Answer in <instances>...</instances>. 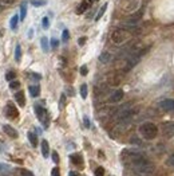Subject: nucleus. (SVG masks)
Instances as JSON below:
<instances>
[{
	"mask_svg": "<svg viewBox=\"0 0 174 176\" xmlns=\"http://www.w3.org/2000/svg\"><path fill=\"white\" fill-rule=\"evenodd\" d=\"M131 167V168L135 171V172L138 173H142V175H150V173H153L154 172V169H155V167L154 164L151 163V161H149L146 159L145 156H141L139 159H137V160H134L131 164H129Z\"/></svg>",
	"mask_w": 174,
	"mask_h": 176,
	"instance_id": "f257e3e1",
	"label": "nucleus"
},
{
	"mask_svg": "<svg viewBox=\"0 0 174 176\" xmlns=\"http://www.w3.org/2000/svg\"><path fill=\"white\" fill-rule=\"evenodd\" d=\"M139 133L145 140H154L158 134V128L153 123H143L139 126Z\"/></svg>",
	"mask_w": 174,
	"mask_h": 176,
	"instance_id": "f03ea898",
	"label": "nucleus"
},
{
	"mask_svg": "<svg viewBox=\"0 0 174 176\" xmlns=\"http://www.w3.org/2000/svg\"><path fill=\"white\" fill-rule=\"evenodd\" d=\"M130 38V33L125 28H117L111 33V42L115 44H122Z\"/></svg>",
	"mask_w": 174,
	"mask_h": 176,
	"instance_id": "7ed1b4c3",
	"label": "nucleus"
},
{
	"mask_svg": "<svg viewBox=\"0 0 174 176\" xmlns=\"http://www.w3.org/2000/svg\"><path fill=\"white\" fill-rule=\"evenodd\" d=\"M141 156H143V153L139 152V151H135V149H125L122 152V155H120V157H122V161H125L127 165L131 164L134 160L139 159Z\"/></svg>",
	"mask_w": 174,
	"mask_h": 176,
	"instance_id": "20e7f679",
	"label": "nucleus"
},
{
	"mask_svg": "<svg viewBox=\"0 0 174 176\" xmlns=\"http://www.w3.org/2000/svg\"><path fill=\"white\" fill-rule=\"evenodd\" d=\"M34 109H35V114H36L38 120L43 124L44 128H47L48 126V113H47V110L44 109L43 106H40V105H35Z\"/></svg>",
	"mask_w": 174,
	"mask_h": 176,
	"instance_id": "39448f33",
	"label": "nucleus"
},
{
	"mask_svg": "<svg viewBox=\"0 0 174 176\" xmlns=\"http://www.w3.org/2000/svg\"><path fill=\"white\" fill-rule=\"evenodd\" d=\"M6 116L8 117L10 120H16L17 117H19V110H17L16 105L13 102H7V106H6Z\"/></svg>",
	"mask_w": 174,
	"mask_h": 176,
	"instance_id": "423d86ee",
	"label": "nucleus"
},
{
	"mask_svg": "<svg viewBox=\"0 0 174 176\" xmlns=\"http://www.w3.org/2000/svg\"><path fill=\"white\" fill-rule=\"evenodd\" d=\"M162 133L165 137L174 136V121H167V123L162 124Z\"/></svg>",
	"mask_w": 174,
	"mask_h": 176,
	"instance_id": "0eeeda50",
	"label": "nucleus"
},
{
	"mask_svg": "<svg viewBox=\"0 0 174 176\" xmlns=\"http://www.w3.org/2000/svg\"><path fill=\"white\" fill-rule=\"evenodd\" d=\"M159 108L165 112H173L174 110V100H170V98H166V100L159 102Z\"/></svg>",
	"mask_w": 174,
	"mask_h": 176,
	"instance_id": "6e6552de",
	"label": "nucleus"
},
{
	"mask_svg": "<svg viewBox=\"0 0 174 176\" xmlns=\"http://www.w3.org/2000/svg\"><path fill=\"white\" fill-rule=\"evenodd\" d=\"M3 130H4V133H6L7 136H10L11 138H17V136H19L17 130L15 128H12L11 125H3Z\"/></svg>",
	"mask_w": 174,
	"mask_h": 176,
	"instance_id": "1a4fd4ad",
	"label": "nucleus"
},
{
	"mask_svg": "<svg viewBox=\"0 0 174 176\" xmlns=\"http://www.w3.org/2000/svg\"><path fill=\"white\" fill-rule=\"evenodd\" d=\"M123 96H125L123 90H120V89L115 90V92H114V93H113V94H111V96H110V102H113V103H117V102H119V101H122Z\"/></svg>",
	"mask_w": 174,
	"mask_h": 176,
	"instance_id": "9d476101",
	"label": "nucleus"
},
{
	"mask_svg": "<svg viewBox=\"0 0 174 176\" xmlns=\"http://www.w3.org/2000/svg\"><path fill=\"white\" fill-rule=\"evenodd\" d=\"M70 160L74 165H78V167L83 165V157L80 153H73V155H70Z\"/></svg>",
	"mask_w": 174,
	"mask_h": 176,
	"instance_id": "9b49d317",
	"label": "nucleus"
},
{
	"mask_svg": "<svg viewBox=\"0 0 174 176\" xmlns=\"http://www.w3.org/2000/svg\"><path fill=\"white\" fill-rule=\"evenodd\" d=\"M120 81H122V75L118 74V73H111L109 75V83L113 85V86H117V85H119Z\"/></svg>",
	"mask_w": 174,
	"mask_h": 176,
	"instance_id": "f8f14e48",
	"label": "nucleus"
},
{
	"mask_svg": "<svg viewBox=\"0 0 174 176\" xmlns=\"http://www.w3.org/2000/svg\"><path fill=\"white\" fill-rule=\"evenodd\" d=\"M15 100H16V102H17V105H19V106H24V105H26L24 92H21V90L16 92V93H15Z\"/></svg>",
	"mask_w": 174,
	"mask_h": 176,
	"instance_id": "ddd939ff",
	"label": "nucleus"
},
{
	"mask_svg": "<svg viewBox=\"0 0 174 176\" xmlns=\"http://www.w3.org/2000/svg\"><path fill=\"white\" fill-rule=\"evenodd\" d=\"M42 153H43V157H46V159L50 155V145H48L47 140H43L42 141Z\"/></svg>",
	"mask_w": 174,
	"mask_h": 176,
	"instance_id": "4468645a",
	"label": "nucleus"
},
{
	"mask_svg": "<svg viewBox=\"0 0 174 176\" xmlns=\"http://www.w3.org/2000/svg\"><path fill=\"white\" fill-rule=\"evenodd\" d=\"M28 92L31 94V97H38L40 94V88L38 86V85H32V86L28 88Z\"/></svg>",
	"mask_w": 174,
	"mask_h": 176,
	"instance_id": "2eb2a0df",
	"label": "nucleus"
},
{
	"mask_svg": "<svg viewBox=\"0 0 174 176\" xmlns=\"http://www.w3.org/2000/svg\"><path fill=\"white\" fill-rule=\"evenodd\" d=\"M99 61L102 62V63H109L110 61H111V54L110 53H107V51H103L99 55Z\"/></svg>",
	"mask_w": 174,
	"mask_h": 176,
	"instance_id": "dca6fc26",
	"label": "nucleus"
},
{
	"mask_svg": "<svg viewBox=\"0 0 174 176\" xmlns=\"http://www.w3.org/2000/svg\"><path fill=\"white\" fill-rule=\"evenodd\" d=\"M28 140H30V143H31V145L32 147H38V136L35 133H32V132H28Z\"/></svg>",
	"mask_w": 174,
	"mask_h": 176,
	"instance_id": "f3484780",
	"label": "nucleus"
},
{
	"mask_svg": "<svg viewBox=\"0 0 174 176\" xmlns=\"http://www.w3.org/2000/svg\"><path fill=\"white\" fill-rule=\"evenodd\" d=\"M17 23H19V15H13L12 19L10 22V26H11V30L15 31L17 28Z\"/></svg>",
	"mask_w": 174,
	"mask_h": 176,
	"instance_id": "a211bd4d",
	"label": "nucleus"
},
{
	"mask_svg": "<svg viewBox=\"0 0 174 176\" xmlns=\"http://www.w3.org/2000/svg\"><path fill=\"white\" fill-rule=\"evenodd\" d=\"M88 8V2H82L79 4V7L77 8V13H83Z\"/></svg>",
	"mask_w": 174,
	"mask_h": 176,
	"instance_id": "6ab92c4d",
	"label": "nucleus"
},
{
	"mask_svg": "<svg viewBox=\"0 0 174 176\" xmlns=\"http://www.w3.org/2000/svg\"><path fill=\"white\" fill-rule=\"evenodd\" d=\"M40 46H42L44 53H48V39L46 37H43L42 39H40Z\"/></svg>",
	"mask_w": 174,
	"mask_h": 176,
	"instance_id": "aec40b11",
	"label": "nucleus"
},
{
	"mask_svg": "<svg viewBox=\"0 0 174 176\" xmlns=\"http://www.w3.org/2000/svg\"><path fill=\"white\" fill-rule=\"evenodd\" d=\"M15 59H16V62H20V59H21V47H20V44H16V47H15Z\"/></svg>",
	"mask_w": 174,
	"mask_h": 176,
	"instance_id": "412c9836",
	"label": "nucleus"
},
{
	"mask_svg": "<svg viewBox=\"0 0 174 176\" xmlns=\"http://www.w3.org/2000/svg\"><path fill=\"white\" fill-rule=\"evenodd\" d=\"M80 97H82L83 100H86L87 98V85L86 83L80 85Z\"/></svg>",
	"mask_w": 174,
	"mask_h": 176,
	"instance_id": "4be33fe9",
	"label": "nucleus"
},
{
	"mask_svg": "<svg viewBox=\"0 0 174 176\" xmlns=\"http://www.w3.org/2000/svg\"><path fill=\"white\" fill-rule=\"evenodd\" d=\"M26 16H27V3H23L20 6V19L21 20L26 19Z\"/></svg>",
	"mask_w": 174,
	"mask_h": 176,
	"instance_id": "5701e85b",
	"label": "nucleus"
},
{
	"mask_svg": "<svg viewBox=\"0 0 174 176\" xmlns=\"http://www.w3.org/2000/svg\"><path fill=\"white\" fill-rule=\"evenodd\" d=\"M107 6H109V4H103V6H102V8H101V10H99V12H98V15L95 16V20H99L101 19V18L102 16H103V13L106 12V10H107Z\"/></svg>",
	"mask_w": 174,
	"mask_h": 176,
	"instance_id": "b1692460",
	"label": "nucleus"
},
{
	"mask_svg": "<svg viewBox=\"0 0 174 176\" xmlns=\"http://www.w3.org/2000/svg\"><path fill=\"white\" fill-rule=\"evenodd\" d=\"M6 79L10 81V82H11V81H15L16 79V73H15V71H8V73L6 74Z\"/></svg>",
	"mask_w": 174,
	"mask_h": 176,
	"instance_id": "393cba45",
	"label": "nucleus"
},
{
	"mask_svg": "<svg viewBox=\"0 0 174 176\" xmlns=\"http://www.w3.org/2000/svg\"><path fill=\"white\" fill-rule=\"evenodd\" d=\"M31 4L35 7H42L46 4V0H31Z\"/></svg>",
	"mask_w": 174,
	"mask_h": 176,
	"instance_id": "a878e982",
	"label": "nucleus"
},
{
	"mask_svg": "<svg viewBox=\"0 0 174 176\" xmlns=\"http://www.w3.org/2000/svg\"><path fill=\"white\" fill-rule=\"evenodd\" d=\"M94 175L95 176H105V168L103 167H98V168L95 169V172H94Z\"/></svg>",
	"mask_w": 174,
	"mask_h": 176,
	"instance_id": "bb28decb",
	"label": "nucleus"
},
{
	"mask_svg": "<svg viewBox=\"0 0 174 176\" xmlns=\"http://www.w3.org/2000/svg\"><path fill=\"white\" fill-rule=\"evenodd\" d=\"M10 88L12 90H16V89H19L20 88V82L19 81H11V83H10Z\"/></svg>",
	"mask_w": 174,
	"mask_h": 176,
	"instance_id": "cd10ccee",
	"label": "nucleus"
},
{
	"mask_svg": "<svg viewBox=\"0 0 174 176\" xmlns=\"http://www.w3.org/2000/svg\"><path fill=\"white\" fill-rule=\"evenodd\" d=\"M166 165H169V167H174V153L167 157V160H166Z\"/></svg>",
	"mask_w": 174,
	"mask_h": 176,
	"instance_id": "c85d7f7f",
	"label": "nucleus"
},
{
	"mask_svg": "<svg viewBox=\"0 0 174 176\" xmlns=\"http://www.w3.org/2000/svg\"><path fill=\"white\" fill-rule=\"evenodd\" d=\"M62 39H63V42H67V40L70 39V33H68V30H64V31H63V34H62Z\"/></svg>",
	"mask_w": 174,
	"mask_h": 176,
	"instance_id": "c756f323",
	"label": "nucleus"
},
{
	"mask_svg": "<svg viewBox=\"0 0 174 176\" xmlns=\"http://www.w3.org/2000/svg\"><path fill=\"white\" fill-rule=\"evenodd\" d=\"M42 26H43V28H48L50 27V20H48V18H43V20H42Z\"/></svg>",
	"mask_w": 174,
	"mask_h": 176,
	"instance_id": "7c9ffc66",
	"label": "nucleus"
},
{
	"mask_svg": "<svg viewBox=\"0 0 174 176\" xmlns=\"http://www.w3.org/2000/svg\"><path fill=\"white\" fill-rule=\"evenodd\" d=\"M52 161L54 163H59L60 159H59V155H58V152H52Z\"/></svg>",
	"mask_w": 174,
	"mask_h": 176,
	"instance_id": "2f4dec72",
	"label": "nucleus"
},
{
	"mask_svg": "<svg viewBox=\"0 0 174 176\" xmlns=\"http://www.w3.org/2000/svg\"><path fill=\"white\" fill-rule=\"evenodd\" d=\"M8 169H10V165H8V164H0V173H2V172H7Z\"/></svg>",
	"mask_w": 174,
	"mask_h": 176,
	"instance_id": "473e14b6",
	"label": "nucleus"
},
{
	"mask_svg": "<svg viewBox=\"0 0 174 176\" xmlns=\"http://www.w3.org/2000/svg\"><path fill=\"white\" fill-rule=\"evenodd\" d=\"M51 176H60V171L58 167H55V168H52L51 171Z\"/></svg>",
	"mask_w": 174,
	"mask_h": 176,
	"instance_id": "72a5a7b5",
	"label": "nucleus"
},
{
	"mask_svg": "<svg viewBox=\"0 0 174 176\" xmlns=\"http://www.w3.org/2000/svg\"><path fill=\"white\" fill-rule=\"evenodd\" d=\"M51 46H52V48H56L58 46H59V42H58V39H55V38L51 39Z\"/></svg>",
	"mask_w": 174,
	"mask_h": 176,
	"instance_id": "f704fd0d",
	"label": "nucleus"
},
{
	"mask_svg": "<svg viewBox=\"0 0 174 176\" xmlns=\"http://www.w3.org/2000/svg\"><path fill=\"white\" fill-rule=\"evenodd\" d=\"M83 123H84V126H86V128H90V120H88L87 116L83 117Z\"/></svg>",
	"mask_w": 174,
	"mask_h": 176,
	"instance_id": "c9c22d12",
	"label": "nucleus"
},
{
	"mask_svg": "<svg viewBox=\"0 0 174 176\" xmlns=\"http://www.w3.org/2000/svg\"><path fill=\"white\" fill-rule=\"evenodd\" d=\"M64 103H66V96H64V94H62V96H60V103H59V106L63 108Z\"/></svg>",
	"mask_w": 174,
	"mask_h": 176,
	"instance_id": "e433bc0d",
	"label": "nucleus"
},
{
	"mask_svg": "<svg viewBox=\"0 0 174 176\" xmlns=\"http://www.w3.org/2000/svg\"><path fill=\"white\" fill-rule=\"evenodd\" d=\"M87 73H88L87 66H82V67H80V74H82V75H87Z\"/></svg>",
	"mask_w": 174,
	"mask_h": 176,
	"instance_id": "4c0bfd02",
	"label": "nucleus"
},
{
	"mask_svg": "<svg viewBox=\"0 0 174 176\" xmlns=\"http://www.w3.org/2000/svg\"><path fill=\"white\" fill-rule=\"evenodd\" d=\"M86 37H82V38H79V40H78V44H79V46H83V44L84 43H86Z\"/></svg>",
	"mask_w": 174,
	"mask_h": 176,
	"instance_id": "58836bf2",
	"label": "nucleus"
},
{
	"mask_svg": "<svg viewBox=\"0 0 174 176\" xmlns=\"http://www.w3.org/2000/svg\"><path fill=\"white\" fill-rule=\"evenodd\" d=\"M2 2L6 4V6H12V4L15 3V0H2Z\"/></svg>",
	"mask_w": 174,
	"mask_h": 176,
	"instance_id": "ea45409f",
	"label": "nucleus"
},
{
	"mask_svg": "<svg viewBox=\"0 0 174 176\" xmlns=\"http://www.w3.org/2000/svg\"><path fill=\"white\" fill-rule=\"evenodd\" d=\"M31 77H32V78H35V79H40V78H42V75L36 74V73H32V75H31Z\"/></svg>",
	"mask_w": 174,
	"mask_h": 176,
	"instance_id": "a19ab883",
	"label": "nucleus"
},
{
	"mask_svg": "<svg viewBox=\"0 0 174 176\" xmlns=\"http://www.w3.org/2000/svg\"><path fill=\"white\" fill-rule=\"evenodd\" d=\"M23 176H34V175L31 173L30 171H23Z\"/></svg>",
	"mask_w": 174,
	"mask_h": 176,
	"instance_id": "79ce46f5",
	"label": "nucleus"
},
{
	"mask_svg": "<svg viewBox=\"0 0 174 176\" xmlns=\"http://www.w3.org/2000/svg\"><path fill=\"white\" fill-rule=\"evenodd\" d=\"M67 92H68L70 96H74V90H73V88H68V89H67Z\"/></svg>",
	"mask_w": 174,
	"mask_h": 176,
	"instance_id": "37998d69",
	"label": "nucleus"
},
{
	"mask_svg": "<svg viewBox=\"0 0 174 176\" xmlns=\"http://www.w3.org/2000/svg\"><path fill=\"white\" fill-rule=\"evenodd\" d=\"M68 176H78V173H77V172H74V171H70Z\"/></svg>",
	"mask_w": 174,
	"mask_h": 176,
	"instance_id": "c03bdc74",
	"label": "nucleus"
},
{
	"mask_svg": "<svg viewBox=\"0 0 174 176\" xmlns=\"http://www.w3.org/2000/svg\"><path fill=\"white\" fill-rule=\"evenodd\" d=\"M90 3H94V2H98V0H88Z\"/></svg>",
	"mask_w": 174,
	"mask_h": 176,
	"instance_id": "a18cd8bd",
	"label": "nucleus"
},
{
	"mask_svg": "<svg viewBox=\"0 0 174 176\" xmlns=\"http://www.w3.org/2000/svg\"><path fill=\"white\" fill-rule=\"evenodd\" d=\"M0 152H2V148H0Z\"/></svg>",
	"mask_w": 174,
	"mask_h": 176,
	"instance_id": "49530a36",
	"label": "nucleus"
}]
</instances>
